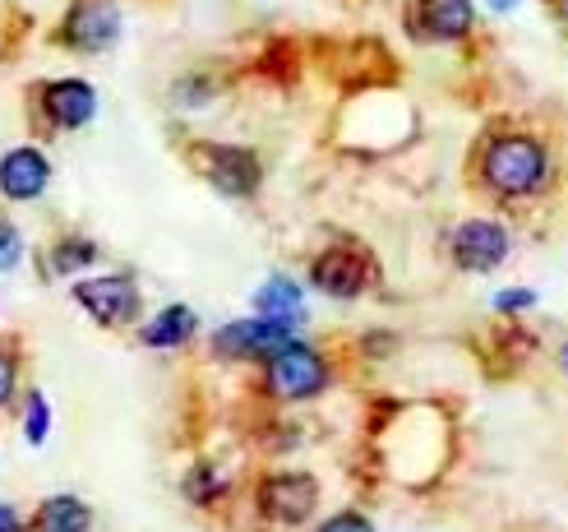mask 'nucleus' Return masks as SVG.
Here are the masks:
<instances>
[{
  "label": "nucleus",
  "instance_id": "1",
  "mask_svg": "<svg viewBox=\"0 0 568 532\" xmlns=\"http://www.w3.org/2000/svg\"><path fill=\"white\" fill-rule=\"evenodd\" d=\"M550 177V153L531 134H499L486 149V181L499 194H531Z\"/></svg>",
  "mask_w": 568,
  "mask_h": 532
},
{
  "label": "nucleus",
  "instance_id": "2",
  "mask_svg": "<svg viewBox=\"0 0 568 532\" xmlns=\"http://www.w3.org/2000/svg\"><path fill=\"white\" fill-rule=\"evenodd\" d=\"M328 389V361L305 348V343H287L282 352L268 357V394L282 403H305Z\"/></svg>",
  "mask_w": 568,
  "mask_h": 532
},
{
  "label": "nucleus",
  "instance_id": "3",
  "mask_svg": "<svg viewBox=\"0 0 568 532\" xmlns=\"http://www.w3.org/2000/svg\"><path fill=\"white\" fill-rule=\"evenodd\" d=\"M190 158H194L199 172H204V181L217 194H226V200H250L264 181L260 158H254L250 149H241V144H199Z\"/></svg>",
  "mask_w": 568,
  "mask_h": 532
},
{
  "label": "nucleus",
  "instance_id": "4",
  "mask_svg": "<svg viewBox=\"0 0 568 532\" xmlns=\"http://www.w3.org/2000/svg\"><path fill=\"white\" fill-rule=\"evenodd\" d=\"M74 301L93 315V324L102 329H121L134 324L139 315V288L125 273H102V278H79L74 283Z\"/></svg>",
  "mask_w": 568,
  "mask_h": 532
},
{
  "label": "nucleus",
  "instance_id": "5",
  "mask_svg": "<svg viewBox=\"0 0 568 532\" xmlns=\"http://www.w3.org/2000/svg\"><path fill=\"white\" fill-rule=\"evenodd\" d=\"M371 278H375V264L356 245H328L315 255V264H310V283H315L324 297H337V301L361 297L365 288H371Z\"/></svg>",
  "mask_w": 568,
  "mask_h": 532
},
{
  "label": "nucleus",
  "instance_id": "6",
  "mask_svg": "<svg viewBox=\"0 0 568 532\" xmlns=\"http://www.w3.org/2000/svg\"><path fill=\"white\" fill-rule=\"evenodd\" d=\"M287 343H296V329L292 324H277V320H232L213 333V352L217 357H236V361H268L273 352H282Z\"/></svg>",
  "mask_w": 568,
  "mask_h": 532
},
{
  "label": "nucleus",
  "instance_id": "7",
  "mask_svg": "<svg viewBox=\"0 0 568 532\" xmlns=\"http://www.w3.org/2000/svg\"><path fill=\"white\" fill-rule=\"evenodd\" d=\"M61 42L83 51V56L111 51L121 42V10L111 6V0H79L61 23Z\"/></svg>",
  "mask_w": 568,
  "mask_h": 532
},
{
  "label": "nucleus",
  "instance_id": "8",
  "mask_svg": "<svg viewBox=\"0 0 568 532\" xmlns=\"http://www.w3.org/2000/svg\"><path fill=\"white\" fill-rule=\"evenodd\" d=\"M320 505V482L310 472H273V478L260 486V510L273 523H305Z\"/></svg>",
  "mask_w": 568,
  "mask_h": 532
},
{
  "label": "nucleus",
  "instance_id": "9",
  "mask_svg": "<svg viewBox=\"0 0 568 532\" xmlns=\"http://www.w3.org/2000/svg\"><path fill=\"white\" fill-rule=\"evenodd\" d=\"M453 260L467 273H490L508 260V232L490 218H471L453 232Z\"/></svg>",
  "mask_w": 568,
  "mask_h": 532
},
{
  "label": "nucleus",
  "instance_id": "10",
  "mask_svg": "<svg viewBox=\"0 0 568 532\" xmlns=\"http://www.w3.org/2000/svg\"><path fill=\"white\" fill-rule=\"evenodd\" d=\"M42 117L55 130H83L98 117V89L89 79H51L42 83Z\"/></svg>",
  "mask_w": 568,
  "mask_h": 532
},
{
  "label": "nucleus",
  "instance_id": "11",
  "mask_svg": "<svg viewBox=\"0 0 568 532\" xmlns=\"http://www.w3.org/2000/svg\"><path fill=\"white\" fill-rule=\"evenodd\" d=\"M47 185H51V162L42 149L19 144L0 158V194H6V200L28 204V200H38V194H47Z\"/></svg>",
  "mask_w": 568,
  "mask_h": 532
},
{
  "label": "nucleus",
  "instance_id": "12",
  "mask_svg": "<svg viewBox=\"0 0 568 532\" xmlns=\"http://www.w3.org/2000/svg\"><path fill=\"white\" fill-rule=\"evenodd\" d=\"M471 23H476L471 0H416V28L425 38L458 42L471 33Z\"/></svg>",
  "mask_w": 568,
  "mask_h": 532
},
{
  "label": "nucleus",
  "instance_id": "13",
  "mask_svg": "<svg viewBox=\"0 0 568 532\" xmlns=\"http://www.w3.org/2000/svg\"><path fill=\"white\" fill-rule=\"evenodd\" d=\"M199 329V315L190 305H162V311L139 329V343L144 348H158V352H172V348H185Z\"/></svg>",
  "mask_w": 568,
  "mask_h": 532
},
{
  "label": "nucleus",
  "instance_id": "14",
  "mask_svg": "<svg viewBox=\"0 0 568 532\" xmlns=\"http://www.w3.org/2000/svg\"><path fill=\"white\" fill-rule=\"evenodd\" d=\"M254 315L260 320H277V324H301V315H305V292L292 283V278H268V283L254 292Z\"/></svg>",
  "mask_w": 568,
  "mask_h": 532
},
{
  "label": "nucleus",
  "instance_id": "15",
  "mask_svg": "<svg viewBox=\"0 0 568 532\" xmlns=\"http://www.w3.org/2000/svg\"><path fill=\"white\" fill-rule=\"evenodd\" d=\"M38 532H89L93 528V510L83 505L79 495H51L38 505V519H33Z\"/></svg>",
  "mask_w": 568,
  "mask_h": 532
},
{
  "label": "nucleus",
  "instance_id": "16",
  "mask_svg": "<svg viewBox=\"0 0 568 532\" xmlns=\"http://www.w3.org/2000/svg\"><path fill=\"white\" fill-rule=\"evenodd\" d=\"M98 255H102V250H98V245H93L89 237H65V241H55V245H51V255H47V269L65 278V273H79V269H89V264H93Z\"/></svg>",
  "mask_w": 568,
  "mask_h": 532
},
{
  "label": "nucleus",
  "instance_id": "17",
  "mask_svg": "<svg viewBox=\"0 0 568 532\" xmlns=\"http://www.w3.org/2000/svg\"><path fill=\"white\" fill-rule=\"evenodd\" d=\"M47 435H51V408H47V394L33 389V394L23 399V440L38 450V444H47Z\"/></svg>",
  "mask_w": 568,
  "mask_h": 532
},
{
  "label": "nucleus",
  "instance_id": "18",
  "mask_svg": "<svg viewBox=\"0 0 568 532\" xmlns=\"http://www.w3.org/2000/svg\"><path fill=\"white\" fill-rule=\"evenodd\" d=\"M23 264V232L0 218V273H14Z\"/></svg>",
  "mask_w": 568,
  "mask_h": 532
},
{
  "label": "nucleus",
  "instance_id": "19",
  "mask_svg": "<svg viewBox=\"0 0 568 532\" xmlns=\"http://www.w3.org/2000/svg\"><path fill=\"white\" fill-rule=\"evenodd\" d=\"M222 491H226V482H217V472H213V468H194V472H190V482H185V495L199 500V505H209V500L222 495Z\"/></svg>",
  "mask_w": 568,
  "mask_h": 532
},
{
  "label": "nucleus",
  "instance_id": "20",
  "mask_svg": "<svg viewBox=\"0 0 568 532\" xmlns=\"http://www.w3.org/2000/svg\"><path fill=\"white\" fill-rule=\"evenodd\" d=\"M14 384H19V357L0 343V408L14 399Z\"/></svg>",
  "mask_w": 568,
  "mask_h": 532
},
{
  "label": "nucleus",
  "instance_id": "21",
  "mask_svg": "<svg viewBox=\"0 0 568 532\" xmlns=\"http://www.w3.org/2000/svg\"><path fill=\"white\" fill-rule=\"evenodd\" d=\"M320 532H375V523L365 514H333L328 523H320Z\"/></svg>",
  "mask_w": 568,
  "mask_h": 532
},
{
  "label": "nucleus",
  "instance_id": "22",
  "mask_svg": "<svg viewBox=\"0 0 568 532\" xmlns=\"http://www.w3.org/2000/svg\"><path fill=\"white\" fill-rule=\"evenodd\" d=\"M527 305H536V292H499L495 297V311H527Z\"/></svg>",
  "mask_w": 568,
  "mask_h": 532
},
{
  "label": "nucleus",
  "instance_id": "23",
  "mask_svg": "<svg viewBox=\"0 0 568 532\" xmlns=\"http://www.w3.org/2000/svg\"><path fill=\"white\" fill-rule=\"evenodd\" d=\"M0 532H23L19 510H14V505H6V500H0Z\"/></svg>",
  "mask_w": 568,
  "mask_h": 532
},
{
  "label": "nucleus",
  "instance_id": "24",
  "mask_svg": "<svg viewBox=\"0 0 568 532\" xmlns=\"http://www.w3.org/2000/svg\"><path fill=\"white\" fill-rule=\"evenodd\" d=\"M555 14H559V19L568 23V0H555Z\"/></svg>",
  "mask_w": 568,
  "mask_h": 532
},
{
  "label": "nucleus",
  "instance_id": "25",
  "mask_svg": "<svg viewBox=\"0 0 568 532\" xmlns=\"http://www.w3.org/2000/svg\"><path fill=\"white\" fill-rule=\"evenodd\" d=\"M559 371H564V375H568V343H564V348H559Z\"/></svg>",
  "mask_w": 568,
  "mask_h": 532
},
{
  "label": "nucleus",
  "instance_id": "26",
  "mask_svg": "<svg viewBox=\"0 0 568 532\" xmlns=\"http://www.w3.org/2000/svg\"><path fill=\"white\" fill-rule=\"evenodd\" d=\"M490 6H495V10H514V6H518V0H490Z\"/></svg>",
  "mask_w": 568,
  "mask_h": 532
}]
</instances>
